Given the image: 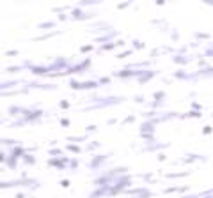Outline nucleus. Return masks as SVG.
I'll list each match as a JSON object with an SVG mask.
<instances>
[{"mask_svg": "<svg viewBox=\"0 0 213 198\" xmlns=\"http://www.w3.org/2000/svg\"><path fill=\"white\" fill-rule=\"evenodd\" d=\"M133 44H135V48H138V50L144 48V44H142V43H138V41H137V43H133Z\"/></svg>", "mask_w": 213, "mask_h": 198, "instance_id": "2f4dec72", "label": "nucleus"}, {"mask_svg": "<svg viewBox=\"0 0 213 198\" xmlns=\"http://www.w3.org/2000/svg\"><path fill=\"white\" fill-rule=\"evenodd\" d=\"M48 164H52V166H57V168H64L68 164V159L66 158H61V159H50Z\"/></svg>", "mask_w": 213, "mask_h": 198, "instance_id": "39448f33", "label": "nucleus"}, {"mask_svg": "<svg viewBox=\"0 0 213 198\" xmlns=\"http://www.w3.org/2000/svg\"><path fill=\"white\" fill-rule=\"evenodd\" d=\"M130 184V177L128 175H124L122 179H119L116 184H114V187H110V193L108 195H114V193H117V191H121V189H124L126 186Z\"/></svg>", "mask_w": 213, "mask_h": 198, "instance_id": "f257e3e1", "label": "nucleus"}, {"mask_svg": "<svg viewBox=\"0 0 213 198\" xmlns=\"http://www.w3.org/2000/svg\"><path fill=\"white\" fill-rule=\"evenodd\" d=\"M206 53H208V55H213V50H210V51H206Z\"/></svg>", "mask_w": 213, "mask_h": 198, "instance_id": "c9c22d12", "label": "nucleus"}, {"mask_svg": "<svg viewBox=\"0 0 213 198\" xmlns=\"http://www.w3.org/2000/svg\"><path fill=\"white\" fill-rule=\"evenodd\" d=\"M23 154V148L21 147H14L13 148V156H14V158H16V156H21Z\"/></svg>", "mask_w": 213, "mask_h": 198, "instance_id": "ddd939ff", "label": "nucleus"}, {"mask_svg": "<svg viewBox=\"0 0 213 198\" xmlns=\"http://www.w3.org/2000/svg\"><path fill=\"white\" fill-rule=\"evenodd\" d=\"M61 124H62V126H69V120H68V119H62Z\"/></svg>", "mask_w": 213, "mask_h": 198, "instance_id": "c756f323", "label": "nucleus"}, {"mask_svg": "<svg viewBox=\"0 0 213 198\" xmlns=\"http://www.w3.org/2000/svg\"><path fill=\"white\" fill-rule=\"evenodd\" d=\"M23 159H25V163H29V164L34 163V158H32V156H23Z\"/></svg>", "mask_w": 213, "mask_h": 198, "instance_id": "aec40b11", "label": "nucleus"}, {"mask_svg": "<svg viewBox=\"0 0 213 198\" xmlns=\"http://www.w3.org/2000/svg\"><path fill=\"white\" fill-rule=\"evenodd\" d=\"M48 27H53V21H46V23L39 25V28H48Z\"/></svg>", "mask_w": 213, "mask_h": 198, "instance_id": "f3484780", "label": "nucleus"}, {"mask_svg": "<svg viewBox=\"0 0 213 198\" xmlns=\"http://www.w3.org/2000/svg\"><path fill=\"white\" fill-rule=\"evenodd\" d=\"M89 65V60H84L82 64H78V65H73V67H69L68 71H66V74H71V73H77V71H84L85 67Z\"/></svg>", "mask_w": 213, "mask_h": 198, "instance_id": "20e7f679", "label": "nucleus"}, {"mask_svg": "<svg viewBox=\"0 0 213 198\" xmlns=\"http://www.w3.org/2000/svg\"><path fill=\"white\" fill-rule=\"evenodd\" d=\"M52 154H53V156H59V154H61V150H59V148H53Z\"/></svg>", "mask_w": 213, "mask_h": 198, "instance_id": "72a5a7b5", "label": "nucleus"}, {"mask_svg": "<svg viewBox=\"0 0 213 198\" xmlns=\"http://www.w3.org/2000/svg\"><path fill=\"white\" fill-rule=\"evenodd\" d=\"M16 83H20L18 80H14V81H7V83H2V88L5 90V88H9V87H13V85H16Z\"/></svg>", "mask_w": 213, "mask_h": 198, "instance_id": "f8f14e48", "label": "nucleus"}, {"mask_svg": "<svg viewBox=\"0 0 213 198\" xmlns=\"http://www.w3.org/2000/svg\"><path fill=\"white\" fill-rule=\"evenodd\" d=\"M21 67H20V65H14V67H7V71H9V73H13V71H20Z\"/></svg>", "mask_w": 213, "mask_h": 198, "instance_id": "a878e982", "label": "nucleus"}, {"mask_svg": "<svg viewBox=\"0 0 213 198\" xmlns=\"http://www.w3.org/2000/svg\"><path fill=\"white\" fill-rule=\"evenodd\" d=\"M153 76H154V73H153V71H146V73L142 74V76L138 78V81H140V83H144V81H147V80L153 78Z\"/></svg>", "mask_w": 213, "mask_h": 198, "instance_id": "6e6552de", "label": "nucleus"}, {"mask_svg": "<svg viewBox=\"0 0 213 198\" xmlns=\"http://www.w3.org/2000/svg\"><path fill=\"white\" fill-rule=\"evenodd\" d=\"M176 76H178V78H188L186 74H185V71H178V73H176Z\"/></svg>", "mask_w": 213, "mask_h": 198, "instance_id": "b1692460", "label": "nucleus"}, {"mask_svg": "<svg viewBox=\"0 0 213 198\" xmlns=\"http://www.w3.org/2000/svg\"><path fill=\"white\" fill-rule=\"evenodd\" d=\"M69 140H71V142H82V140H84V136H71Z\"/></svg>", "mask_w": 213, "mask_h": 198, "instance_id": "5701e85b", "label": "nucleus"}, {"mask_svg": "<svg viewBox=\"0 0 213 198\" xmlns=\"http://www.w3.org/2000/svg\"><path fill=\"white\" fill-rule=\"evenodd\" d=\"M142 73H146V71H119V73H116V76H119V78L138 76V78H140V76H142Z\"/></svg>", "mask_w": 213, "mask_h": 198, "instance_id": "f03ea898", "label": "nucleus"}, {"mask_svg": "<svg viewBox=\"0 0 213 198\" xmlns=\"http://www.w3.org/2000/svg\"><path fill=\"white\" fill-rule=\"evenodd\" d=\"M68 64H69L68 60H64V59H59V60H55V62H53V64L50 65V71H57V69H61V67L64 69V67H68Z\"/></svg>", "mask_w": 213, "mask_h": 198, "instance_id": "7ed1b4c3", "label": "nucleus"}, {"mask_svg": "<svg viewBox=\"0 0 213 198\" xmlns=\"http://www.w3.org/2000/svg\"><path fill=\"white\" fill-rule=\"evenodd\" d=\"M119 44H122V41H117V43H107V44L101 46V50H112V48H116Z\"/></svg>", "mask_w": 213, "mask_h": 198, "instance_id": "9d476101", "label": "nucleus"}, {"mask_svg": "<svg viewBox=\"0 0 213 198\" xmlns=\"http://www.w3.org/2000/svg\"><path fill=\"white\" fill-rule=\"evenodd\" d=\"M185 117H201V113L199 112H190V113H186Z\"/></svg>", "mask_w": 213, "mask_h": 198, "instance_id": "412c9836", "label": "nucleus"}, {"mask_svg": "<svg viewBox=\"0 0 213 198\" xmlns=\"http://www.w3.org/2000/svg\"><path fill=\"white\" fill-rule=\"evenodd\" d=\"M206 198H208V196H206Z\"/></svg>", "mask_w": 213, "mask_h": 198, "instance_id": "e433bc0d", "label": "nucleus"}, {"mask_svg": "<svg viewBox=\"0 0 213 198\" xmlns=\"http://www.w3.org/2000/svg\"><path fill=\"white\" fill-rule=\"evenodd\" d=\"M186 175H188V173L183 172V173H167L165 177H186Z\"/></svg>", "mask_w": 213, "mask_h": 198, "instance_id": "2eb2a0df", "label": "nucleus"}, {"mask_svg": "<svg viewBox=\"0 0 213 198\" xmlns=\"http://www.w3.org/2000/svg\"><path fill=\"white\" fill-rule=\"evenodd\" d=\"M61 184H62L64 187H68V186H69V180H62V182H61Z\"/></svg>", "mask_w": 213, "mask_h": 198, "instance_id": "f704fd0d", "label": "nucleus"}, {"mask_svg": "<svg viewBox=\"0 0 213 198\" xmlns=\"http://www.w3.org/2000/svg\"><path fill=\"white\" fill-rule=\"evenodd\" d=\"M211 131H213V129H211L210 126H206V127H204V129H202V135H210V133H211Z\"/></svg>", "mask_w": 213, "mask_h": 198, "instance_id": "393cba45", "label": "nucleus"}, {"mask_svg": "<svg viewBox=\"0 0 213 198\" xmlns=\"http://www.w3.org/2000/svg\"><path fill=\"white\" fill-rule=\"evenodd\" d=\"M91 131H96V126H87V133H91Z\"/></svg>", "mask_w": 213, "mask_h": 198, "instance_id": "7c9ffc66", "label": "nucleus"}, {"mask_svg": "<svg viewBox=\"0 0 213 198\" xmlns=\"http://www.w3.org/2000/svg\"><path fill=\"white\" fill-rule=\"evenodd\" d=\"M107 159V156H96V159L91 161V168H96V166H100V164Z\"/></svg>", "mask_w": 213, "mask_h": 198, "instance_id": "0eeeda50", "label": "nucleus"}, {"mask_svg": "<svg viewBox=\"0 0 213 198\" xmlns=\"http://www.w3.org/2000/svg\"><path fill=\"white\" fill-rule=\"evenodd\" d=\"M140 129H142V133H147V131L151 133V131H153V122H144Z\"/></svg>", "mask_w": 213, "mask_h": 198, "instance_id": "9b49d317", "label": "nucleus"}, {"mask_svg": "<svg viewBox=\"0 0 213 198\" xmlns=\"http://www.w3.org/2000/svg\"><path fill=\"white\" fill-rule=\"evenodd\" d=\"M4 143H7V145H14V140H4Z\"/></svg>", "mask_w": 213, "mask_h": 198, "instance_id": "473e14b6", "label": "nucleus"}, {"mask_svg": "<svg viewBox=\"0 0 213 198\" xmlns=\"http://www.w3.org/2000/svg\"><path fill=\"white\" fill-rule=\"evenodd\" d=\"M163 97V92H156V94H154V99H162Z\"/></svg>", "mask_w": 213, "mask_h": 198, "instance_id": "c85d7f7f", "label": "nucleus"}, {"mask_svg": "<svg viewBox=\"0 0 213 198\" xmlns=\"http://www.w3.org/2000/svg\"><path fill=\"white\" fill-rule=\"evenodd\" d=\"M32 73H36V74H45V73H48V74H50V67H43V65H34V67H32Z\"/></svg>", "mask_w": 213, "mask_h": 198, "instance_id": "423d86ee", "label": "nucleus"}, {"mask_svg": "<svg viewBox=\"0 0 213 198\" xmlns=\"http://www.w3.org/2000/svg\"><path fill=\"white\" fill-rule=\"evenodd\" d=\"M91 50H93V46H84V48L80 50V51H91Z\"/></svg>", "mask_w": 213, "mask_h": 198, "instance_id": "cd10ccee", "label": "nucleus"}, {"mask_svg": "<svg viewBox=\"0 0 213 198\" xmlns=\"http://www.w3.org/2000/svg\"><path fill=\"white\" fill-rule=\"evenodd\" d=\"M68 150H71V152H78L80 148H78L77 145H68Z\"/></svg>", "mask_w": 213, "mask_h": 198, "instance_id": "4be33fe9", "label": "nucleus"}, {"mask_svg": "<svg viewBox=\"0 0 213 198\" xmlns=\"http://www.w3.org/2000/svg\"><path fill=\"white\" fill-rule=\"evenodd\" d=\"M174 62H176V64H178V62H179V64H185V62H188V59H185V57H176Z\"/></svg>", "mask_w": 213, "mask_h": 198, "instance_id": "dca6fc26", "label": "nucleus"}, {"mask_svg": "<svg viewBox=\"0 0 213 198\" xmlns=\"http://www.w3.org/2000/svg\"><path fill=\"white\" fill-rule=\"evenodd\" d=\"M69 85H71L73 88H80V81H77V80H71V81H69Z\"/></svg>", "mask_w": 213, "mask_h": 198, "instance_id": "6ab92c4d", "label": "nucleus"}, {"mask_svg": "<svg viewBox=\"0 0 213 198\" xmlns=\"http://www.w3.org/2000/svg\"><path fill=\"white\" fill-rule=\"evenodd\" d=\"M151 196V191H147V189H146V191H142L140 195H138V198H149Z\"/></svg>", "mask_w": 213, "mask_h": 198, "instance_id": "a211bd4d", "label": "nucleus"}, {"mask_svg": "<svg viewBox=\"0 0 213 198\" xmlns=\"http://www.w3.org/2000/svg\"><path fill=\"white\" fill-rule=\"evenodd\" d=\"M174 191H186V187H169V189H165V193H174Z\"/></svg>", "mask_w": 213, "mask_h": 198, "instance_id": "4468645a", "label": "nucleus"}, {"mask_svg": "<svg viewBox=\"0 0 213 198\" xmlns=\"http://www.w3.org/2000/svg\"><path fill=\"white\" fill-rule=\"evenodd\" d=\"M68 106H69L68 101H61V108H68Z\"/></svg>", "mask_w": 213, "mask_h": 198, "instance_id": "bb28decb", "label": "nucleus"}, {"mask_svg": "<svg viewBox=\"0 0 213 198\" xmlns=\"http://www.w3.org/2000/svg\"><path fill=\"white\" fill-rule=\"evenodd\" d=\"M94 87H98L96 81H82L80 83V88H94Z\"/></svg>", "mask_w": 213, "mask_h": 198, "instance_id": "1a4fd4ad", "label": "nucleus"}]
</instances>
